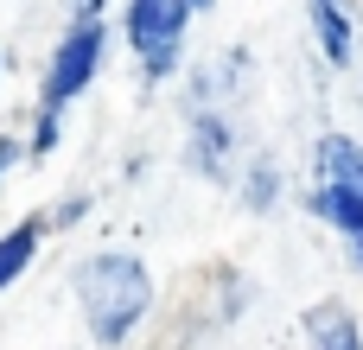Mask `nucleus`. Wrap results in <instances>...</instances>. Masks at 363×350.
<instances>
[{
	"mask_svg": "<svg viewBox=\"0 0 363 350\" xmlns=\"http://www.w3.org/2000/svg\"><path fill=\"white\" fill-rule=\"evenodd\" d=\"M185 6H191V13H204V6H211V0H185Z\"/></svg>",
	"mask_w": 363,
	"mask_h": 350,
	"instance_id": "nucleus-11",
	"label": "nucleus"
},
{
	"mask_svg": "<svg viewBox=\"0 0 363 350\" xmlns=\"http://www.w3.org/2000/svg\"><path fill=\"white\" fill-rule=\"evenodd\" d=\"M313 32H319V51H325L332 64H351V51H357V32H351V13H345V0H313Z\"/></svg>",
	"mask_w": 363,
	"mask_h": 350,
	"instance_id": "nucleus-6",
	"label": "nucleus"
},
{
	"mask_svg": "<svg viewBox=\"0 0 363 350\" xmlns=\"http://www.w3.org/2000/svg\"><path fill=\"white\" fill-rule=\"evenodd\" d=\"M102 45H108V32H102V0H83V13L70 19V32L57 38V57H51V70H45V102H38L32 153H51V147H57V115L96 83Z\"/></svg>",
	"mask_w": 363,
	"mask_h": 350,
	"instance_id": "nucleus-2",
	"label": "nucleus"
},
{
	"mask_svg": "<svg viewBox=\"0 0 363 350\" xmlns=\"http://www.w3.org/2000/svg\"><path fill=\"white\" fill-rule=\"evenodd\" d=\"M185 19L191 6L185 0H128V45L134 57L147 64V77H166L185 51Z\"/></svg>",
	"mask_w": 363,
	"mask_h": 350,
	"instance_id": "nucleus-4",
	"label": "nucleus"
},
{
	"mask_svg": "<svg viewBox=\"0 0 363 350\" xmlns=\"http://www.w3.org/2000/svg\"><path fill=\"white\" fill-rule=\"evenodd\" d=\"M70 287H77V306H83L96 344H128L153 306V274L140 255H89V261H77Z\"/></svg>",
	"mask_w": 363,
	"mask_h": 350,
	"instance_id": "nucleus-1",
	"label": "nucleus"
},
{
	"mask_svg": "<svg viewBox=\"0 0 363 350\" xmlns=\"http://www.w3.org/2000/svg\"><path fill=\"white\" fill-rule=\"evenodd\" d=\"M6 166H13V140H0V179H6Z\"/></svg>",
	"mask_w": 363,
	"mask_h": 350,
	"instance_id": "nucleus-10",
	"label": "nucleus"
},
{
	"mask_svg": "<svg viewBox=\"0 0 363 350\" xmlns=\"http://www.w3.org/2000/svg\"><path fill=\"white\" fill-rule=\"evenodd\" d=\"M313 210L357 249V261H363V147L351 134H325L319 140V191H313Z\"/></svg>",
	"mask_w": 363,
	"mask_h": 350,
	"instance_id": "nucleus-3",
	"label": "nucleus"
},
{
	"mask_svg": "<svg viewBox=\"0 0 363 350\" xmlns=\"http://www.w3.org/2000/svg\"><path fill=\"white\" fill-rule=\"evenodd\" d=\"M274 191H281V172H274V166H255V172H249V204H255V210H268V204H274Z\"/></svg>",
	"mask_w": 363,
	"mask_h": 350,
	"instance_id": "nucleus-9",
	"label": "nucleus"
},
{
	"mask_svg": "<svg viewBox=\"0 0 363 350\" xmlns=\"http://www.w3.org/2000/svg\"><path fill=\"white\" fill-rule=\"evenodd\" d=\"M306 325H313V350H363V332L345 306H319Z\"/></svg>",
	"mask_w": 363,
	"mask_h": 350,
	"instance_id": "nucleus-7",
	"label": "nucleus"
},
{
	"mask_svg": "<svg viewBox=\"0 0 363 350\" xmlns=\"http://www.w3.org/2000/svg\"><path fill=\"white\" fill-rule=\"evenodd\" d=\"M32 249H38V223H19V230H6V236H0V293L26 274Z\"/></svg>",
	"mask_w": 363,
	"mask_h": 350,
	"instance_id": "nucleus-8",
	"label": "nucleus"
},
{
	"mask_svg": "<svg viewBox=\"0 0 363 350\" xmlns=\"http://www.w3.org/2000/svg\"><path fill=\"white\" fill-rule=\"evenodd\" d=\"M230 153H236L230 121H223V115H198V121H191V159H198V172L223 179V172H230Z\"/></svg>",
	"mask_w": 363,
	"mask_h": 350,
	"instance_id": "nucleus-5",
	"label": "nucleus"
}]
</instances>
